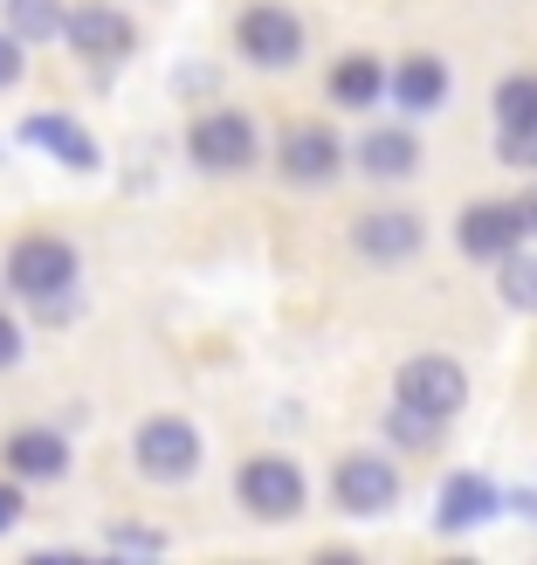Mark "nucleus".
<instances>
[{"label": "nucleus", "mask_w": 537, "mask_h": 565, "mask_svg": "<svg viewBox=\"0 0 537 565\" xmlns=\"http://www.w3.org/2000/svg\"><path fill=\"white\" fill-rule=\"evenodd\" d=\"M448 235H455L462 263H475V269H496L503 256H517V248L530 242L517 193H483V201H469V207L455 214V228H448Z\"/></svg>", "instance_id": "obj_9"}, {"label": "nucleus", "mask_w": 537, "mask_h": 565, "mask_svg": "<svg viewBox=\"0 0 537 565\" xmlns=\"http://www.w3.org/2000/svg\"><path fill=\"white\" fill-rule=\"evenodd\" d=\"M21 352H28V331H21V318H14V310H0V373H14V365H21Z\"/></svg>", "instance_id": "obj_24"}, {"label": "nucleus", "mask_w": 537, "mask_h": 565, "mask_svg": "<svg viewBox=\"0 0 537 565\" xmlns=\"http://www.w3.org/2000/svg\"><path fill=\"white\" fill-rule=\"evenodd\" d=\"M14 518H21V490H14V476L0 483V531H14Z\"/></svg>", "instance_id": "obj_27"}, {"label": "nucleus", "mask_w": 537, "mask_h": 565, "mask_svg": "<svg viewBox=\"0 0 537 565\" xmlns=\"http://www.w3.org/2000/svg\"><path fill=\"white\" fill-rule=\"evenodd\" d=\"M0 469L14 476V483H63L69 476V435L49 428V420H28L0 441Z\"/></svg>", "instance_id": "obj_14"}, {"label": "nucleus", "mask_w": 537, "mask_h": 565, "mask_svg": "<svg viewBox=\"0 0 537 565\" xmlns=\"http://www.w3.org/2000/svg\"><path fill=\"white\" fill-rule=\"evenodd\" d=\"M490 118L496 131H530L537 125V70H511L490 90Z\"/></svg>", "instance_id": "obj_20"}, {"label": "nucleus", "mask_w": 537, "mask_h": 565, "mask_svg": "<svg viewBox=\"0 0 537 565\" xmlns=\"http://www.w3.org/2000/svg\"><path fill=\"white\" fill-rule=\"evenodd\" d=\"M420 159H428V146H420L414 125H365L352 138V173L365 186H407L420 180Z\"/></svg>", "instance_id": "obj_12"}, {"label": "nucleus", "mask_w": 537, "mask_h": 565, "mask_svg": "<svg viewBox=\"0 0 537 565\" xmlns=\"http://www.w3.org/2000/svg\"><path fill=\"white\" fill-rule=\"evenodd\" d=\"M186 166L201 180H241L262 166V125L241 104H207L186 125Z\"/></svg>", "instance_id": "obj_2"}, {"label": "nucleus", "mask_w": 537, "mask_h": 565, "mask_svg": "<svg viewBox=\"0 0 537 565\" xmlns=\"http://www.w3.org/2000/svg\"><path fill=\"white\" fill-rule=\"evenodd\" d=\"M352 166V146L324 118H290L276 131V180L290 193H331Z\"/></svg>", "instance_id": "obj_6"}, {"label": "nucleus", "mask_w": 537, "mask_h": 565, "mask_svg": "<svg viewBox=\"0 0 537 565\" xmlns=\"http://www.w3.org/2000/svg\"><path fill=\"white\" fill-rule=\"evenodd\" d=\"M331 511L337 518H386V511H400V497H407V476L400 462H393V448H345V456L331 462Z\"/></svg>", "instance_id": "obj_7"}, {"label": "nucleus", "mask_w": 537, "mask_h": 565, "mask_svg": "<svg viewBox=\"0 0 537 565\" xmlns=\"http://www.w3.org/2000/svg\"><path fill=\"white\" fill-rule=\"evenodd\" d=\"M448 90H455V70H448V55L414 49V55H400V63L386 70V97L400 104L407 118H434V110L448 104Z\"/></svg>", "instance_id": "obj_15"}, {"label": "nucleus", "mask_w": 537, "mask_h": 565, "mask_svg": "<svg viewBox=\"0 0 537 565\" xmlns=\"http://www.w3.org/2000/svg\"><path fill=\"white\" fill-rule=\"evenodd\" d=\"M345 242H352V256H358L365 269H400V263H414L420 248H428V221H420L414 207H393V201H379V207L352 214Z\"/></svg>", "instance_id": "obj_10"}, {"label": "nucleus", "mask_w": 537, "mask_h": 565, "mask_svg": "<svg viewBox=\"0 0 537 565\" xmlns=\"http://www.w3.org/2000/svg\"><path fill=\"white\" fill-rule=\"evenodd\" d=\"M303 49H310V28H303L297 8H282V0H248L235 14V55L248 70L282 76V70L303 63Z\"/></svg>", "instance_id": "obj_8"}, {"label": "nucleus", "mask_w": 537, "mask_h": 565, "mask_svg": "<svg viewBox=\"0 0 537 565\" xmlns=\"http://www.w3.org/2000/svg\"><path fill=\"white\" fill-rule=\"evenodd\" d=\"M0 290H8L14 303H49V297H69L83 290V256H76V242L69 235H55V228H28L8 242V256H0Z\"/></svg>", "instance_id": "obj_1"}, {"label": "nucleus", "mask_w": 537, "mask_h": 565, "mask_svg": "<svg viewBox=\"0 0 537 565\" xmlns=\"http://www.w3.org/2000/svg\"><path fill=\"white\" fill-rule=\"evenodd\" d=\"M235 511L256 524H297L310 511V476L297 456L282 448H262V456H241L235 469Z\"/></svg>", "instance_id": "obj_4"}, {"label": "nucleus", "mask_w": 537, "mask_h": 565, "mask_svg": "<svg viewBox=\"0 0 537 565\" xmlns=\"http://www.w3.org/2000/svg\"><path fill=\"white\" fill-rule=\"evenodd\" d=\"M83 318V290H69V297H49V303H35V324H76Z\"/></svg>", "instance_id": "obj_25"}, {"label": "nucleus", "mask_w": 537, "mask_h": 565, "mask_svg": "<svg viewBox=\"0 0 537 565\" xmlns=\"http://www.w3.org/2000/svg\"><path fill=\"white\" fill-rule=\"evenodd\" d=\"M21 146H35V152H49L55 166H69V173H97V138L83 131L69 110H35V118H21Z\"/></svg>", "instance_id": "obj_16"}, {"label": "nucleus", "mask_w": 537, "mask_h": 565, "mask_svg": "<svg viewBox=\"0 0 537 565\" xmlns=\"http://www.w3.org/2000/svg\"><path fill=\"white\" fill-rule=\"evenodd\" d=\"M503 503H511V490H503L496 476H483V469H448L441 476V497H434V531H441V539H469V531L490 524Z\"/></svg>", "instance_id": "obj_13"}, {"label": "nucleus", "mask_w": 537, "mask_h": 565, "mask_svg": "<svg viewBox=\"0 0 537 565\" xmlns=\"http://www.w3.org/2000/svg\"><path fill=\"white\" fill-rule=\"evenodd\" d=\"M511 503H517V511H530V518H537V497H530V490H524V497H511Z\"/></svg>", "instance_id": "obj_29"}, {"label": "nucleus", "mask_w": 537, "mask_h": 565, "mask_svg": "<svg viewBox=\"0 0 537 565\" xmlns=\"http://www.w3.org/2000/svg\"><path fill=\"white\" fill-rule=\"evenodd\" d=\"M386 70L393 63H379V55H365V49L337 55L324 70V104L331 110H379L386 104Z\"/></svg>", "instance_id": "obj_17"}, {"label": "nucleus", "mask_w": 537, "mask_h": 565, "mask_svg": "<svg viewBox=\"0 0 537 565\" xmlns=\"http://www.w3.org/2000/svg\"><path fill=\"white\" fill-rule=\"evenodd\" d=\"M393 401H407L434 420H455L469 407V365L455 352H414V359H400V373H393Z\"/></svg>", "instance_id": "obj_11"}, {"label": "nucleus", "mask_w": 537, "mask_h": 565, "mask_svg": "<svg viewBox=\"0 0 537 565\" xmlns=\"http://www.w3.org/2000/svg\"><path fill=\"white\" fill-rule=\"evenodd\" d=\"M207 462V441L201 428H193L186 414H146L131 428V469H138V483H152V490H180L193 483Z\"/></svg>", "instance_id": "obj_5"}, {"label": "nucleus", "mask_w": 537, "mask_h": 565, "mask_svg": "<svg viewBox=\"0 0 537 565\" xmlns=\"http://www.w3.org/2000/svg\"><path fill=\"white\" fill-rule=\"evenodd\" d=\"M448 428H455V420H434V414H420L407 401H386V414H379V441L393 456H434L448 441Z\"/></svg>", "instance_id": "obj_18"}, {"label": "nucleus", "mask_w": 537, "mask_h": 565, "mask_svg": "<svg viewBox=\"0 0 537 565\" xmlns=\"http://www.w3.org/2000/svg\"><path fill=\"white\" fill-rule=\"evenodd\" d=\"M517 207H524V228H530V242H537V173H530V186L517 193Z\"/></svg>", "instance_id": "obj_28"}, {"label": "nucleus", "mask_w": 537, "mask_h": 565, "mask_svg": "<svg viewBox=\"0 0 537 565\" xmlns=\"http://www.w3.org/2000/svg\"><path fill=\"white\" fill-rule=\"evenodd\" d=\"M110 545H125V552H165V539H159V531H110Z\"/></svg>", "instance_id": "obj_26"}, {"label": "nucleus", "mask_w": 537, "mask_h": 565, "mask_svg": "<svg viewBox=\"0 0 537 565\" xmlns=\"http://www.w3.org/2000/svg\"><path fill=\"white\" fill-rule=\"evenodd\" d=\"M63 42H69L76 63L90 70V83L104 90V83L138 55V21L118 8V0H69V14H63Z\"/></svg>", "instance_id": "obj_3"}, {"label": "nucleus", "mask_w": 537, "mask_h": 565, "mask_svg": "<svg viewBox=\"0 0 537 565\" xmlns=\"http://www.w3.org/2000/svg\"><path fill=\"white\" fill-rule=\"evenodd\" d=\"M496 159L517 166V173H537V125L530 131H496Z\"/></svg>", "instance_id": "obj_22"}, {"label": "nucleus", "mask_w": 537, "mask_h": 565, "mask_svg": "<svg viewBox=\"0 0 537 565\" xmlns=\"http://www.w3.org/2000/svg\"><path fill=\"white\" fill-rule=\"evenodd\" d=\"M63 14H69V0H0V28L21 35L28 49L63 42Z\"/></svg>", "instance_id": "obj_19"}, {"label": "nucleus", "mask_w": 537, "mask_h": 565, "mask_svg": "<svg viewBox=\"0 0 537 565\" xmlns=\"http://www.w3.org/2000/svg\"><path fill=\"white\" fill-rule=\"evenodd\" d=\"M496 297L511 310H524V318H537V242H524L517 256L496 263Z\"/></svg>", "instance_id": "obj_21"}, {"label": "nucleus", "mask_w": 537, "mask_h": 565, "mask_svg": "<svg viewBox=\"0 0 537 565\" xmlns=\"http://www.w3.org/2000/svg\"><path fill=\"white\" fill-rule=\"evenodd\" d=\"M21 76H28V42L0 28V97H8V90H21Z\"/></svg>", "instance_id": "obj_23"}]
</instances>
